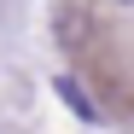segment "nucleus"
<instances>
[{
  "label": "nucleus",
  "mask_w": 134,
  "mask_h": 134,
  "mask_svg": "<svg viewBox=\"0 0 134 134\" xmlns=\"http://www.w3.org/2000/svg\"><path fill=\"white\" fill-rule=\"evenodd\" d=\"M58 93H64V99H70V105L82 111V117H87V122H93V117H99V111H93V99H82V87H76V82H58Z\"/></svg>",
  "instance_id": "f257e3e1"
}]
</instances>
